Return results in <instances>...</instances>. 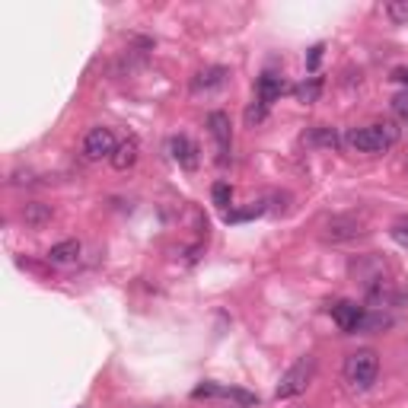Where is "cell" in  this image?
Instances as JSON below:
<instances>
[{
  "label": "cell",
  "mask_w": 408,
  "mask_h": 408,
  "mask_svg": "<svg viewBox=\"0 0 408 408\" xmlns=\"http://www.w3.org/2000/svg\"><path fill=\"white\" fill-rule=\"evenodd\" d=\"M399 141V128L396 125H367V128H355L348 131V144L357 153H383L389 151Z\"/></svg>",
  "instance_id": "7a4b0ae2"
},
{
  "label": "cell",
  "mask_w": 408,
  "mask_h": 408,
  "mask_svg": "<svg viewBox=\"0 0 408 408\" xmlns=\"http://www.w3.org/2000/svg\"><path fill=\"white\" fill-rule=\"evenodd\" d=\"M80 255V243L77 240H64V243H54L49 249V262L51 265H67Z\"/></svg>",
  "instance_id": "4fadbf2b"
},
{
  "label": "cell",
  "mask_w": 408,
  "mask_h": 408,
  "mask_svg": "<svg viewBox=\"0 0 408 408\" xmlns=\"http://www.w3.org/2000/svg\"><path fill=\"white\" fill-rule=\"evenodd\" d=\"M319 93H322V80L319 77H310L306 83L297 86V99L303 102V106H310V102H316L319 99Z\"/></svg>",
  "instance_id": "9a60e30c"
},
{
  "label": "cell",
  "mask_w": 408,
  "mask_h": 408,
  "mask_svg": "<svg viewBox=\"0 0 408 408\" xmlns=\"http://www.w3.org/2000/svg\"><path fill=\"white\" fill-rule=\"evenodd\" d=\"M138 153H141L138 138H125L118 147H115V153H112V166L118 169V173H125V169H131L134 163H138Z\"/></svg>",
  "instance_id": "30bf717a"
},
{
  "label": "cell",
  "mask_w": 408,
  "mask_h": 408,
  "mask_svg": "<svg viewBox=\"0 0 408 408\" xmlns=\"http://www.w3.org/2000/svg\"><path fill=\"white\" fill-rule=\"evenodd\" d=\"M23 220L29 227H42V223L51 220V204H42V201H29L23 208Z\"/></svg>",
  "instance_id": "5bb4252c"
},
{
  "label": "cell",
  "mask_w": 408,
  "mask_h": 408,
  "mask_svg": "<svg viewBox=\"0 0 408 408\" xmlns=\"http://www.w3.org/2000/svg\"><path fill=\"white\" fill-rule=\"evenodd\" d=\"M306 144H322V147H335L338 144V134L332 131V128H312L310 134H306Z\"/></svg>",
  "instance_id": "2e32d148"
},
{
  "label": "cell",
  "mask_w": 408,
  "mask_h": 408,
  "mask_svg": "<svg viewBox=\"0 0 408 408\" xmlns=\"http://www.w3.org/2000/svg\"><path fill=\"white\" fill-rule=\"evenodd\" d=\"M227 83V67H204V71L195 73L192 80V90L195 93H208V90H217V86Z\"/></svg>",
  "instance_id": "8fae6325"
},
{
  "label": "cell",
  "mask_w": 408,
  "mask_h": 408,
  "mask_svg": "<svg viewBox=\"0 0 408 408\" xmlns=\"http://www.w3.org/2000/svg\"><path fill=\"white\" fill-rule=\"evenodd\" d=\"M210 198H214L217 208L227 210L230 201H233V188H230V182H214V188H210Z\"/></svg>",
  "instance_id": "e0dca14e"
},
{
  "label": "cell",
  "mask_w": 408,
  "mask_h": 408,
  "mask_svg": "<svg viewBox=\"0 0 408 408\" xmlns=\"http://www.w3.org/2000/svg\"><path fill=\"white\" fill-rule=\"evenodd\" d=\"M265 108H268V106H262V102L249 108V112H246V121H249V125H253V121H262V118H265Z\"/></svg>",
  "instance_id": "603a6c76"
},
{
  "label": "cell",
  "mask_w": 408,
  "mask_h": 408,
  "mask_svg": "<svg viewBox=\"0 0 408 408\" xmlns=\"http://www.w3.org/2000/svg\"><path fill=\"white\" fill-rule=\"evenodd\" d=\"M392 112H396V118L408 121V93H399V96L392 99Z\"/></svg>",
  "instance_id": "ffe728a7"
},
{
  "label": "cell",
  "mask_w": 408,
  "mask_h": 408,
  "mask_svg": "<svg viewBox=\"0 0 408 408\" xmlns=\"http://www.w3.org/2000/svg\"><path fill=\"white\" fill-rule=\"evenodd\" d=\"M345 379L355 392H367L379 377V355L373 348H360L355 355L345 357Z\"/></svg>",
  "instance_id": "6da1fadb"
},
{
  "label": "cell",
  "mask_w": 408,
  "mask_h": 408,
  "mask_svg": "<svg viewBox=\"0 0 408 408\" xmlns=\"http://www.w3.org/2000/svg\"><path fill=\"white\" fill-rule=\"evenodd\" d=\"M322 45H316V49H310V58H306V67H310V71H316L319 67V61H322Z\"/></svg>",
  "instance_id": "7402d4cb"
},
{
  "label": "cell",
  "mask_w": 408,
  "mask_h": 408,
  "mask_svg": "<svg viewBox=\"0 0 408 408\" xmlns=\"http://www.w3.org/2000/svg\"><path fill=\"white\" fill-rule=\"evenodd\" d=\"M312 377H316V357L306 355V357H300V360H297V364L281 377V383H277V389H275V399L303 396L306 386L312 383Z\"/></svg>",
  "instance_id": "3957f363"
},
{
  "label": "cell",
  "mask_w": 408,
  "mask_h": 408,
  "mask_svg": "<svg viewBox=\"0 0 408 408\" xmlns=\"http://www.w3.org/2000/svg\"><path fill=\"white\" fill-rule=\"evenodd\" d=\"M115 134H112V128H90L86 131V138H83V156L86 160H102V156H108L112 160V153H115Z\"/></svg>",
  "instance_id": "8992f818"
},
{
  "label": "cell",
  "mask_w": 408,
  "mask_h": 408,
  "mask_svg": "<svg viewBox=\"0 0 408 408\" xmlns=\"http://www.w3.org/2000/svg\"><path fill=\"white\" fill-rule=\"evenodd\" d=\"M208 131L217 141V151H220V163H227L230 153V118L223 112H210L208 115Z\"/></svg>",
  "instance_id": "9c48e42d"
},
{
  "label": "cell",
  "mask_w": 408,
  "mask_h": 408,
  "mask_svg": "<svg viewBox=\"0 0 408 408\" xmlns=\"http://www.w3.org/2000/svg\"><path fill=\"white\" fill-rule=\"evenodd\" d=\"M392 80H396V83H402V86H408V67H396V71H392Z\"/></svg>",
  "instance_id": "cb8c5ba5"
},
{
  "label": "cell",
  "mask_w": 408,
  "mask_h": 408,
  "mask_svg": "<svg viewBox=\"0 0 408 408\" xmlns=\"http://www.w3.org/2000/svg\"><path fill=\"white\" fill-rule=\"evenodd\" d=\"M364 233H367V220L357 214H335V217H329L322 227V236L329 243H348Z\"/></svg>",
  "instance_id": "277c9868"
},
{
  "label": "cell",
  "mask_w": 408,
  "mask_h": 408,
  "mask_svg": "<svg viewBox=\"0 0 408 408\" xmlns=\"http://www.w3.org/2000/svg\"><path fill=\"white\" fill-rule=\"evenodd\" d=\"M351 275H355L370 294H377V290H383V281H386V275H389V268H386V262L379 255H360L351 262Z\"/></svg>",
  "instance_id": "5b68a950"
},
{
  "label": "cell",
  "mask_w": 408,
  "mask_h": 408,
  "mask_svg": "<svg viewBox=\"0 0 408 408\" xmlns=\"http://www.w3.org/2000/svg\"><path fill=\"white\" fill-rule=\"evenodd\" d=\"M169 151H173V160L179 163L182 169H188V173L198 169V147H195L185 134H175V138L169 141Z\"/></svg>",
  "instance_id": "ba28073f"
},
{
  "label": "cell",
  "mask_w": 408,
  "mask_h": 408,
  "mask_svg": "<svg viewBox=\"0 0 408 408\" xmlns=\"http://www.w3.org/2000/svg\"><path fill=\"white\" fill-rule=\"evenodd\" d=\"M386 16H389L396 26L408 23V0H392V4H386Z\"/></svg>",
  "instance_id": "ac0fdd59"
},
{
  "label": "cell",
  "mask_w": 408,
  "mask_h": 408,
  "mask_svg": "<svg viewBox=\"0 0 408 408\" xmlns=\"http://www.w3.org/2000/svg\"><path fill=\"white\" fill-rule=\"evenodd\" d=\"M262 204H255V208H249V210H236V214H227V220H249V217H258V214H262Z\"/></svg>",
  "instance_id": "44dd1931"
},
{
  "label": "cell",
  "mask_w": 408,
  "mask_h": 408,
  "mask_svg": "<svg viewBox=\"0 0 408 408\" xmlns=\"http://www.w3.org/2000/svg\"><path fill=\"white\" fill-rule=\"evenodd\" d=\"M281 90H284L281 77H277V73H271V71L262 73V77H258V83H255V93H258V102H262V106H271V102L281 96Z\"/></svg>",
  "instance_id": "7c38bea8"
},
{
  "label": "cell",
  "mask_w": 408,
  "mask_h": 408,
  "mask_svg": "<svg viewBox=\"0 0 408 408\" xmlns=\"http://www.w3.org/2000/svg\"><path fill=\"white\" fill-rule=\"evenodd\" d=\"M332 319H335L338 329L351 335V332H360V329H364L367 312H364V306H357L355 300H342V303L332 306Z\"/></svg>",
  "instance_id": "52a82bcc"
},
{
  "label": "cell",
  "mask_w": 408,
  "mask_h": 408,
  "mask_svg": "<svg viewBox=\"0 0 408 408\" xmlns=\"http://www.w3.org/2000/svg\"><path fill=\"white\" fill-rule=\"evenodd\" d=\"M389 236L399 243V246L408 249V217H399V220L392 223V227H389Z\"/></svg>",
  "instance_id": "d6986e66"
}]
</instances>
